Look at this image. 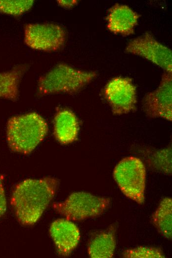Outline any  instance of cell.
<instances>
[{"label": "cell", "mask_w": 172, "mask_h": 258, "mask_svg": "<svg viewBox=\"0 0 172 258\" xmlns=\"http://www.w3.org/2000/svg\"><path fill=\"white\" fill-rule=\"evenodd\" d=\"M50 234L58 254L68 256L77 247L80 240L78 227L67 219H58L50 227Z\"/></svg>", "instance_id": "cell-10"}, {"label": "cell", "mask_w": 172, "mask_h": 258, "mask_svg": "<svg viewBox=\"0 0 172 258\" xmlns=\"http://www.w3.org/2000/svg\"><path fill=\"white\" fill-rule=\"evenodd\" d=\"M28 68L27 64L19 65L10 70L0 72V98L12 101L18 99L19 84Z\"/></svg>", "instance_id": "cell-14"}, {"label": "cell", "mask_w": 172, "mask_h": 258, "mask_svg": "<svg viewBox=\"0 0 172 258\" xmlns=\"http://www.w3.org/2000/svg\"><path fill=\"white\" fill-rule=\"evenodd\" d=\"M146 175L143 162L132 156L122 159L113 171V177L122 192L140 204L145 200Z\"/></svg>", "instance_id": "cell-4"}, {"label": "cell", "mask_w": 172, "mask_h": 258, "mask_svg": "<svg viewBox=\"0 0 172 258\" xmlns=\"http://www.w3.org/2000/svg\"><path fill=\"white\" fill-rule=\"evenodd\" d=\"M147 157V163L152 169L167 174H172V147L153 151Z\"/></svg>", "instance_id": "cell-16"}, {"label": "cell", "mask_w": 172, "mask_h": 258, "mask_svg": "<svg viewBox=\"0 0 172 258\" xmlns=\"http://www.w3.org/2000/svg\"><path fill=\"white\" fill-rule=\"evenodd\" d=\"M47 131L45 120L37 113L15 116L7 123V142L12 151L27 154L43 140Z\"/></svg>", "instance_id": "cell-2"}, {"label": "cell", "mask_w": 172, "mask_h": 258, "mask_svg": "<svg viewBox=\"0 0 172 258\" xmlns=\"http://www.w3.org/2000/svg\"><path fill=\"white\" fill-rule=\"evenodd\" d=\"M97 75L95 71L80 70L66 64L60 63L39 78L38 93L40 96L77 93Z\"/></svg>", "instance_id": "cell-3"}, {"label": "cell", "mask_w": 172, "mask_h": 258, "mask_svg": "<svg viewBox=\"0 0 172 258\" xmlns=\"http://www.w3.org/2000/svg\"><path fill=\"white\" fill-rule=\"evenodd\" d=\"M66 33L60 25L52 23H28L24 26V42L29 48L44 52L61 49Z\"/></svg>", "instance_id": "cell-6"}, {"label": "cell", "mask_w": 172, "mask_h": 258, "mask_svg": "<svg viewBox=\"0 0 172 258\" xmlns=\"http://www.w3.org/2000/svg\"><path fill=\"white\" fill-rule=\"evenodd\" d=\"M57 3L60 6L66 8H71L76 5L78 3V0H57Z\"/></svg>", "instance_id": "cell-20"}, {"label": "cell", "mask_w": 172, "mask_h": 258, "mask_svg": "<svg viewBox=\"0 0 172 258\" xmlns=\"http://www.w3.org/2000/svg\"><path fill=\"white\" fill-rule=\"evenodd\" d=\"M34 3L33 0H0V12L19 16L29 11Z\"/></svg>", "instance_id": "cell-17"}, {"label": "cell", "mask_w": 172, "mask_h": 258, "mask_svg": "<svg viewBox=\"0 0 172 258\" xmlns=\"http://www.w3.org/2000/svg\"><path fill=\"white\" fill-rule=\"evenodd\" d=\"M116 248L115 231L111 226L93 237L88 246V254L92 258H111Z\"/></svg>", "instance_id": "cell-13"}, {"label": "cell", "mask_w": 172, "mask_h": 258, "mask_svg": "<svg viewBox=\"0 0 172 258\" xmlns=\"http://www.w3.org/2000/svg\"><path fill=\"white\" fill-rule=\"evenodd\" d=\"M110 199L80 192L71 194L64 201L55 202L53 208L68 220L79 221L102 214Z\"/></svg>", "instance_id": "cell-5"}, {"label": "cell", "mask_w": 172, "mask_h": 258, "mask_svg": "<svg viewBox=\"0 0 172 258\" xmlns=\"http://www.w3.org/2000/svg\"><path fill=\"white\" fill-rule=\"evenodd\" d=\"M2 180V176L0 175V218L4 214L6 210V199Z\"/></svg>", "instance_id": "cell-19"}, {"label": "cell", "mask_w": 172, "mask_h": 258, "mask_svg": "<svg viewBox=\"0 0 172 258\" xmlns=\"http://www.w3.org/2000/svg\"><path fill=\"white\" fill-rule=\"evenodd\" d=\"M104 95L115 115L126 114L136 109V88L129 77L112 78L104 87Z\"/></svg>", "instance_id": "cell-8"}, {"label": "cell", "mask_w": 172, "mask_h": 258, "mask_svg": "<svg viewBox=\"0 0 172 258\" xmlns=\"http://www.w3.org/2000/svg\"><path fill=\"white\" fill-rule=\"evenodd\" d=\"M125 52L141 57L172 73V50L158 41L150 32L131 40L127 44Z\"/></svg>", "instance_id": "cell-7"}, {"label": "cell", "mask_w": 172, "mask_h": 258, "mask_svg": "<svg viewBox=\"0 0 172 258\" xmlns=\"http://www.w3.org/2000/svg\"><path fill=\"white\" fill-rule=\"evenodd\" d=\"M140 17L128 5L116 3L108 10L106 26L115 35H130L134 33Z\"/></svg>", "instance_id": "cell-11"}, {"label": "cell", "mask_w": 172, "mask_h": 258, "mask_svg": "<svg viewBox=\"0 0 172 258\" xmlns=\"http://www.w3.org/2000/svg\"><path fill=\"white\" fill-rule=\"evenodd\" d=\"M53 134L62 144H68L78 139L79 124L75 114L70 110L58 109L54 119Z\"/></svg>", "instance_id": "cell-12"}, {"label": "cell", "mask_w": 172, "mask_h": 258, "mask_svg": "<svg viewBox=\"0 0 172 258\" xmlns=\"http://www.w3.org/2000/svg\"><path fill=\"white\" fill-rule=\"evenodd\" d=\"M59 184L52 177L26 179L15 187L11 203L18 221L31 225L41 217L53 198Z\"/></svg>", "instance_id": "cell-1"}, {"label": "cell", "mask_w": 172, "mask_h": 258, "mask_svg": "<svg viewBox=\"0 0 172 258\" xmlns=\"http://www.w3.org/2000/svg\"><path fill=\"white\" fill-rule=\"evenodd\" d=\"M123 257L126 258H165L162 251L154 247H138L124 251Z\"/></svg>", "instance_id": "cell-18"}, {"label": "cell", "mask_w": 172, "mask_h": 258, "mask_svg": "<svg viewBox=\"0 0 172 258\" xmlns=\"http://www.w3.org/2000/svg\"><path fill=\"white\" fill-rule=\"evenodd\" d=\"M142 108L148 117L172 121V74L164 72L158 87L144 97Z\"/></svg>", "instance_id": "cell-9"}, {"label": "cell", "mask_w": 172, "mask_h": 258, "mask_svg": "<svg viewBox=\"0 0 172 258\" xmlns=\"http://www.w3.org/2000/svg\"><path fill=\"white\" fill-rule=\"evenodd\" d=\"M151 221L158 231L165 238L172 239V199L165 197L152 216Z\"/></svg>", "instance_id": "cell-15"}]
</instances>
